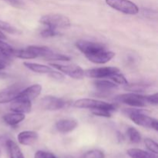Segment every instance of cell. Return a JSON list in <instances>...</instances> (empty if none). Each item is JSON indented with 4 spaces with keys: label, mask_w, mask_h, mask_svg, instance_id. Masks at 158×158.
<instances>
[{
    "label": "cell",
    "mask_w": 158,
    "mask_h": 158,
    "mask_svg": "<svg viewBox=\"0 0 158 158\" xmlns=\"http://www.w3.org/2000/svg\"><path fill=\"white\" fill-rule=\"evenodd\" d=\"M128 117L135 124L145 128H151L157 131L158 130V123L155 118L149 117L140 110L128 109L126 110Z\"/></svg>",
    "instance_id": "obj_1"
},
{
    "label": "cell",
    "mask_w": 158,
    "mask_h": 158,
    "mask_svg": "<svg viewBox=\"0 0 158 158\" xmlns=\"http://www.w3.org/2000/svg\"><path fill=\"white\" fill-rule=\"evenodd\" d=\"M40 23L55 29H66L70 26L69 18L62 14H47L40 18Z\"/></svg>",
    "instance_id": "obj_2"
},
{
    "label": "cell",
    "mask_w": 158,
    "mask_h": 158,
    "mask_svg": "<svg viewBox=\"0 0 158 158\" xmlns=\"http://www.w3.org/2000/svg\"><path fill=\"white\" fill-rule=\"evenodd\" d=\"M74 106L77 108L82 109H90V110H99L104 109L114 112L117 108V106L114 103H109L101 100H94V99H80L74 103Z\"/></svg>",
    "instance_id": "obj_3"
},
{
    "label": "cell",
    "mask_w": 158,
    "mask_h": 158,
    "mask_svg": "<svg viewBox=\"0 0 158 158\" xmlns=\"http://www.w3.org/2000/svg\"><path fill=\"white\" fill-rule=\"evenodd\" d=\"M105 2L110 7L124 14L136 15L139 12L138 6L130 0H105Z\"/></svg>",
    "instance_id": "obj_4"
},
{
    "label": "cell",
    "mask_w": 158,
    "mask_h": 158,
    "mask_svg": "<svg viewBox=\"0 0 158 158\" xmlns=\"http://www.w3.org/2000/svg\"><path fill=\"white\" fill-rule=\"evenodd\" d=\"M51 66L55 69H58L59 71L62 72L63 73L69 76V77L77 80H80L84 77V70L80 66L75 64H67L63 65L60 63H49Z\"/></svg>",
    "instance_id": "obj_5"
},
{
    "label": "cell",
    "mask_w": 158,
    "mask_h": 158,
    "mask_svg": "<svg viewBox=\"0 0 158 158\" xmlns=\"http://www.w3.org/2000/svg\"><path fill=\"white\" fill-rule=\"evenodd\" d=\"M116 100L120 103L127 104L131 106H136V107H143L148 105L145 100L144 96L135 94L134 92L120 94L117 96Z\"/></svg>",
    "instance_id": "obj_6"
},
{
    "label": "cell",
    "mask_w": 158,
    "mask_h": 158,
    "mask_svg": "<svg viewBox=\"0 0 158 158\" xmlns=\"http://www.w3.org/2000/svg\"><path fill=\"white\" fill-rule=\"evenodd\" d=\"M118 72H120L118 68L114 66H106L86 69L84 71V76L94 79H104L110 78L111 75Z\"/></svg>",
    "instance_id": "obj_7"
},
{
    "label": "cell",
    "mask_w": 158,
    "mask_h": 158,
    "mask_svg": "<svg viewBox=\"0 0 158 158\" xmlns=\"http://www.w3.org/2000/svg\"><path fill=\"white\" fill-rule=\"evenodd\" d=\"M76 46L80 52L84 54L85 56L95 53L99 51L106 49V46L102 43H97V42L87 41V40L77 41L76 43Z\"/></svg>",
    "instance_id": "obj_8"
},
{
    "label": "cell",
    "mask_w": 158,
    "mask_h": 158,
    "mask_svg": "<svg viewBox=\"0 0 158 158\" xmlns=\"http://www.w3.org/2000/svg\"><path fill=\"white\" fill-rule=\"evenodd\" d=\"M19 84H13L0 91V104L10 103L17 98L19 94L23 90Z\"/></svg>",
    "instance_id": "obj_9"
},
{
    "label": "cell",
    "mask_w": 158,
    "mask_h": 158,
    "mask_svg": "<svg viewBox=\"0 0 158 158\" xmlns=\"http://www.w3.org/2000/svg\"><path fill=\"white\" fill-rule=\"evenodd\" d=\"M41 106L47 110H59L63 109L66 105L64 100L53 96H46L41 100Z\"/></svg>",
    "instance_id": "obj_10"
},
{
    "label": "cell",
    "mask_w": 158,
    "mask_h": 158,
    "mask_svg": "<svg viewBox=\"0 0 158 158\" xmlns=\"http://www.w3.org/2000/svg\"><path fill=\"white\" fill-rule=\"evenodd\" d=\"M116 54L112 51H107L106 49L99 51L95 53L90 54V55L86 56V58L92 63L96 64H104L110 61Z\"/></svg>",
    "instance_id": "obj_11"
},
{
    "label": "cell",
    "mask_w": 158,
    "mask_h": 158,
    "mask_svg": "<svg viewBox=\"0 0 158 158\" xmlns=\"http://www.w3.org/2000/svg\"><path fill=\"white\" fill-rule=\"evenodd\" d=\"M42 91V86L40 84H34L32 86H29V87L23 89V90L20 92L17 98L24 99V100H35L36 97H38L40 95Z\"/></svg>",
    "instance_id": "obj_12"
},
{
    "label": "cell",
    "mask_w": 158,
    "mask_h": 158,
    "mask_svg": "<svg viewBox=\"0 0 158 158\" xmlns=\"http://www.w3.org/2000/svg\"><path fill=\"white\" fill-rule=\"evenodd\" d=\"M10 110L12 112L19 113V114H27L31 111L32 103L31 101L21 98H16L12 101Z\"/></svg>",
    "instance_id": "obj_13"
},
{
    "label": "cell",
    "mask_w": 158,
    "mask_h": 158,
    "mask_svg": "<svg viewBox=\"0 0 158 158\" xmlns=\"http://www.w3.org/2000/svg\"><path fill=\"white\" fill-rule=\"evenodd\" d=\"M39 135L35 131H22L18 134V141L20 144L25 145V146H29L32 145L38 140Z\"/></svg>",
    "instance_id": "obj_14"
},
{
    "label": "cell",
    "mask_w": 158,
    "mask_h": 158,
    "mask_svg": "<svg viewBox=\"0 0 158 158\" xmlns=\"http://www.w3.org/2000/svg\"><path fill=\"white\" fill-rule=\"evenodd\" d=\"M77 125L78 123L77 120L73 119H63L56 123V128L60 133L67 134L74 131L77 128Z\"/></svg>",
    "instance_id": "obj_15"
},
{
    "label": "cell",
    "mask_w": 158,
    "mask_h": 158,
    "mask_svg": "<svg viewBox=\"0 0 158 158\" xmlns=\"http://www.w3.org/2000/svg\"><path fill=\"white\" fill-rule=\"evenodd\" d=\"M23 65L29 70L37 73H47L49 74L52 71V69L49 66L43 64H40L36 63H31V62H24Z\"/></svg>",
    "instance_id": "obj_16"
},
{
    "label": "cell",
    "mask_w": 158,
    "mask_h": 158,
    "mask_svg": "<svg viewBox=\"0 0 158 158\" xmlns=\"http://www.w3.org/2000/svg\"><path fill=\"white\" fill-rule=\"evenodd\" d=\"M9 158H25L19 147L12 140H8L6 143Z\"/></svg>",
    "instance_id": "obj_17"
},
{
    "label": "cell",
    "mask_w": 158,
    "mask_h": 158,
    "mask_svg": "<svg viewBox=\"0 0 158 158\" xmlns=\"http://www.w3.org/2000/svg\"><path fill=\"white\" fill-rule=\"evenodd\" d=\"M24 114H19V113H11V114H6L3 116L2 119L9 126H15L19 124L20 122L25 120Z\"/></svg>",
    "instance_id": "obj_18"
},
{
    "label": "cell",
    "mask_w": 158,
    "mask_h": 158,
    "mask_svg": "<svg viewBox=\"0 0 158 158\" xmlns=\"http://www.w3.org/2000/svg\"><path fill=\"white\" fill-rule=\"evenodd\" d=\"M94 83L95 87L100 92H108L117 87L115 83L106 80H97Z\"/></svg>",
    "instance_id": "obj_19"
},
{
    "label": "cell",
    "mask_w": 158,
    "mask_h": 158,
    "mask_svg": "<svg viewBox=\"0 0 158 158\" xmlns=\"http://www.w3.org/2000/svg\"><path fill=\"white\" fill-rule=\"evenodd\" d=\"M127 153L131 158H157L151 153L138 148H131L128 150Z\"/></svg>",
    "instance_id": "obj_20"
},
{
    "label": "cell",
    "mask_w": 158,
    "mask_h": 158,
    "mask_svg": "<svg viewBox=\"0 0 158 158\" xmlns=\"http://www.w3.org/2000/svg\"><path fill=\"white\" fill-rule=\"evenodd\" d=\"M28 49L35 56V57H43L46 58L52 52L49 48L46 46H29Z\"/></svg>",
    "instance_id": "obj_21"
},
{
    "label": "cell",
    "mask_w": 158,
    "mask_h": 158,
    "mask_svg": "<svg viewBox=\"0 0 158 158\" xmlns=\"http://www.w3.org/2000/svg\"><path fill=\"white\" fill-rule=\"evenodd\" d=\"M128 138L133 143H139L141 141V135L137 129L134 127H129L127 131Z\"/></svg>",
    "instance_id": "obj_22"
},
{
    "label": "cell",
    "mask_w": 158,
    "mask_h": 158,
    "mask_svg": "<svg viewBox=\"0 0 158 158\" xmlns=\"http://www.w3.org/2000/svg\"><path fill=\"white\" fill-rule=\"evenodd\" d=\"M0 29L10 34L19 33V32L16 28L12 26V25H10L7 22L2 21V20H0Z\"/></svg>",
    "instance_id": "obj_23"
},
{
    "label": "cell",
    "mask_w": 158,
    "mask_h": 158,
    "mask_svg": "<svg viewBox=\"0 0 158 158\" xmlns=\"http://www.w3.org/2000/svg\"><path fill=\"white\" fill-rule=\"evenodd\" d=\"M110 79L112 81H114V83H117V84H121V85H127L128 82L127 80L126 77L123 75L122 73H120V72L116 73L113 74L110 77Z\"/></svg>",
    "instance_id": "obj_24"
},
{
    "label": "cell",
    "mask_w": 158,
    "mask_h": 158,
    "mask_svg": "<svg viewBox=\"0 0 158 158\" xmlns=\"http://www.w3.org/2000/svg\"><path fill=\"white\" fill-rule=\"evenodd\" d=\"M81 158H105V154L100 150H91L84 153Z\"/></svg>",
    "instance_id": "obj_25"
},
{
    "label": "cell",
    "mask_w": 158,
    "mask_h": 158,
    "mask_svg": "<svg viewBox=\"0 0 158 158\" xmlns=\"http://www.w3.org/2000/svg\"><path fill=\"white\" fill-rule=\"evenodd\" d=\"M46 60H55V61H69L70 60V58L69 56L66 55H63V54H60V53H56V52H52L50 54H49L48 56H46Z\"/></svg>",
    "instance_id": "obj_26"
},
{
    "label": "cell",
    "mask_w": 158,
    "mask_h": 158,
    "mask_svg": "<svg viewBox=\"0 0 158 158\" xmlns=\"http://www.w3.org/2000/svg\"><path fill=\"white\" fill-rule=\"evenodd\" d=\"M148 87V85L145 84H131V85H126L125 89L128 91H131V92H143L146 90Z\"/></svg>",
    "instance_id": "obj_27"
},
{
    "label": "cell",
    "mask_w": 158,
    "mask_h": 158,
    "mask_svg": "<svg viewBox=\"0 0 158 158\" xmlns=\"http://www.w3.org/2000/svg\"><path fill=\"white\" fill-rule=\"evenodd\" d=\"M144 143L146 148L149 150L151 152H152L153 154H157L158 153V147L157 143L154 141V140L151 138H146L144 140Z\"/></svg>",
    "instance_id": "obj_28"
},
{
    "label": "cell",
    "mask_w": 158,
    "mask_h": 158,
    "mask_svg": "<svg viewBox=\"0 0 158 158\" xmlns=\"http://www.w3.org/2000/svg\"><path fill=\"white\" fill-rule=\"evenodd\" d=\"M40 34H41L42 36L44 37V38H50V37H53L58 35V32H57V29L46 27V29H44L42 31Z\"/></svg>",
    "instance_id": "obj_29"
},
{
    "label": "cell",
    "mask_w": 158,
    "mask_h": 158,
    "mask_svg": "<svg viewBox=\"0 0 158 158\" xmlns=\"http://www.w3.org/2000/svg\"><path fill=\"white\" fill-rule=\"evenodd\" d=\"M145 100H146L147 104H151L157 106L158 104V95L157 93H155L154 94H151V95L144 96Z\"/></svg>",
    "instance_id": "obj_30"
},
{
    "label": "cell",
    "mask_w": 158,
    "mask_h": 158,
    "mask_svg": "<svg viewBox=\"0 0 158 158\" xmlns=\"http://www.w3.org/2000/svg\"><path fill=\"white\" fill-rule=\"evenodd\" d=\"M92 113L95 116H98V117H110L111 115H112V112L111 111L104 109L93 110Z\"/></svg>",
    "instance_id": "obj_31"
},
{
    "label": "cell",
    "mask_w": 158,
    "mask_h": 158,
    "mask_svg": "<svg viewBox=\"0 0 158 158\" xmlns=\"http://www.w3.org/2000/svg\"><path fill=\"white\" fill-rule=\"evenodd\" d=\"M34 158H57L53 154L43 151H38L35 154Z\"/></svg>",
    "instance_id": "obj_32"
},
{
    "label": "cell",
    "mask_w": 158,
    "mask_h": 158,
    "mask_svg": "<svg viewBox=\"0 0 158 158\" xmlns=\"http://www.w3.org/2000/svg\"><path fill=\"white\" fill-rule=\"evenodd\" d=\"M5 1L8 2L10 5H12L14 7H22L23 5V2L22 0H5Z\"/></svg>",
    "instance_id": "obj_33"
},
{
    "label": "cell",
    "mask_w": 158,
    "mask_h": 158,
    "mask_svg": "<svg viewBox=\"0 0 158 158\" xmlns=\"http://www.w3.org/2000/svg\"><path fill=\"white\" fill-rule=\"evenodd\" d=\"M8 64H9V60H8V59L4 58V57H1V59H0V70H2V69H6Z\"/></svg>",
    "instance_id": "obj_34"
},
{
    "label": "cell",
    "mask_w": 158,
    "mask_h": 158,
    "mask_svg": "<svg viewBox=\"0 0 158 158\" xmlns=\"http://www.w3.org/2000/svg\"><path fill=\"white\" fill-rule=\"evenodd\" d=\"M49 75H50L52 77H53V78L57 79V80H62V79L64 78V76H63L61 73L56 72V71L52 70V72L49 73Z\"/></svg>",
    "instance_id": "obj_35"
},
{
    "label": "cell",
    "mask_w": 158,
    "mask_h": 158,
    "mask_svg": "<svg viewBox=\"0 0 158 158\" xmlns=\"http://www.w3.org/2000/svg\"><path fill=\"white\" fill-rule=\"evenodd\" d=\"M0 40H6V36L4 35V33H3L1 30H0Z\"/></svg>",
    "instance_id": "obj_36"
},
{
    "label": "cell",
    "mask_w": 158,
    "mask_h": 158,
    "mask_svg": "<svg viewBox=\"0 0 158 158\" xmlns=\"http://www.w3.org/2000/svg\"><path fill=\"white\" fill-rule=\"evenodd\" d=\"M7 77V74L5 73H0V79H4Z\"/></svg>",
    "instance_id": "obj_37"
}]
</instances>
